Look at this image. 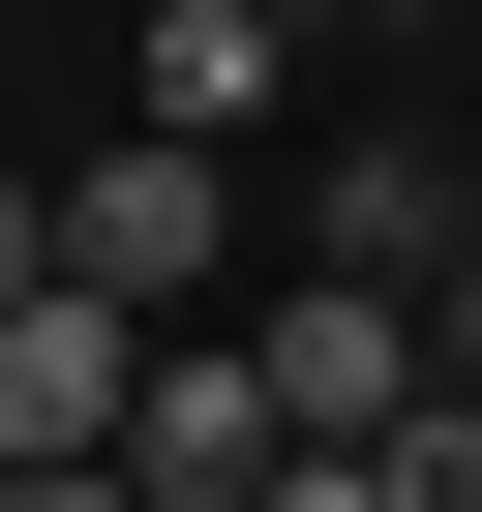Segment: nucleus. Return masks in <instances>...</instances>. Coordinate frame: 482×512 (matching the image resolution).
Returning a JSON list of instances; mask_svg holds the SVG:
<instances>
[{
	"label": "nucleus",
	"mask_w": 482,
	"mask_h": 512,
	"mask_svg": "<svg viewBox=\"0 0 482 512\" xmlns=\"http://www.w3.org/2000/svg\"><path fill=\"white\" fill-rule=\"evenodd\" d=\"M362 512H482V392H422V422L362 452Z\"/></svg>",
	"instance_id": "obj_7"
},
{
	"label": "nucleus",
	"mask_w": 482,
	"mask_h": 512,
	"mask_svg": "<svg viewBox=\"0 0 482 512\" xmlns=\"http://www.w3.org/2000/svg\"><path fill=\"white\" fill-rule=\"evenodd\" d=\"M241 362H272V452H332V482H362V452L452 392V362H422V302H362V272H302V302L241 332Z\"/></svg>",
	"instance_id": "obj_1"
},
{
	"label": "nucleus",
	"mask_w": 482,
	"mask_h": 512,
	"mask_svg": "<svg viewBox=\"0 0 482 512\" xmlns=\"http://www.w3.org/2000/svg\"><path fill=\"white\" fill-rule=\"evenodd\" d=\"M332 272H362V302H452V151H422V121L332 151Z\"/></svg>",
	"instance_id": "obj_6"
},
{
	"label": "nucleus",
	"mask_w": 482,
	"mask_h": 512,
	"mask_svg": "<svg viewBox=\"0 0 482 512\" xmlns=\"http://www.w3.org/2000/svg\"><path fill=\"white\" fill-rule=\"evenodd\" d=\"M121 91H151V151H241V121L302 91V31H272V0H151V61H121Z\"/></svg>",
	"instance_id": "obj_5"
},
{
	"label": "nucleus",
	"mask_w": 482,
	"mask_h": 512,
	"mask_svg": "<svg viewBox=\"0 0 482 512\" xmlns=\"http://www.w3.org/2000/svg\"><path fill=\"white\" fill-rule=\"evenodd\" d=\"M241 512H362V482H332V452H302V482H241Z\"/></svg>",
	"instance_id": "obj_10"
},
{
	"label": "nucleus",
	"mask_w": 482,
	"mask_h": 512,
	"mask_svg": "<svg viewBox=\"0 0 482 512\" xmlns=\"http://www.w3.org/2000/svg\"><path fill=\"white\" fill-rule=\"evenodd\" d=\"M422 362H452V392H482V241H452V302H422Z\"/></svg>",
	"instance_id": "obj_9"
},
{
	"label": "nucleus",
	"mask_w": 482,
	"mask_h": 512,
	"mask_svg": "<svg viewBox=\"0 0 482 512\" xmlns=\"http://www.w3.org/2000/svg\"><path fill=\"white\" fill-rule=\"evenodd\" d=\"M0 512H151V482H0Z\"/></svg>",
	"instance_id": "obj_11"
},
{
	"label": "nucleus",
	"mask_w": 482,
	"mask_h": 512,
	"mask_svg": "<svg viewBox=\"0 0 482 512\" xmlns=\"http://www.w3.org/2000/svg\"><path fill=\"white\" fill-rule=\"evenodd\" d=\"M121 482H151V512L302 482V452H272V362H241V332H151V392H121Z\"/></svg>",
	"instance_id": "obj_4"
},
{
	"label": "nucleus",
	"mask_w": 482,
	"mask_h": 512,
	"mask_svg": "<svg viewBox=\"0 0 482 512\" xmlns=\"http://www.w3.org/2000/svg\"><path fill=\"white\" fill-rule=\"evenodd\" d=\"M61 302H121V332H181V302H211V151H151V121H121V151L61 181Z\"/></svg>",
	"instance_id": "obj_3"
},
{
	"label": "nucleus",
	"mask_w": 482,
	"mask_h": 512,
	"mask_svg": "<svg viewBox=\"0 0 482 512\" xmlns=\"http://www.w3.org/2000/svg\"><path fill=\"white\" fill-rule=\"evenodd\" d=\"M121 392H151L121 302H61V272L0 302V482H121Z\"/></svg>",
	"instance_id": "obj_2"
},
{
	"label": "nucleus",
	"mask_w": 482,
	"mask_h": 512,
	"mask_svg": "<svg viewBox=\"0 0 482 512\" xmlns=\"http://www.w3.org/2000/svg\"><path fill=\"white\" fill-rule=\"evenodd\" d=\"M31 272H61V181H0V302H31Z\"/></svg>",
	"instance_id": "obj_8"
}]
</instances>
